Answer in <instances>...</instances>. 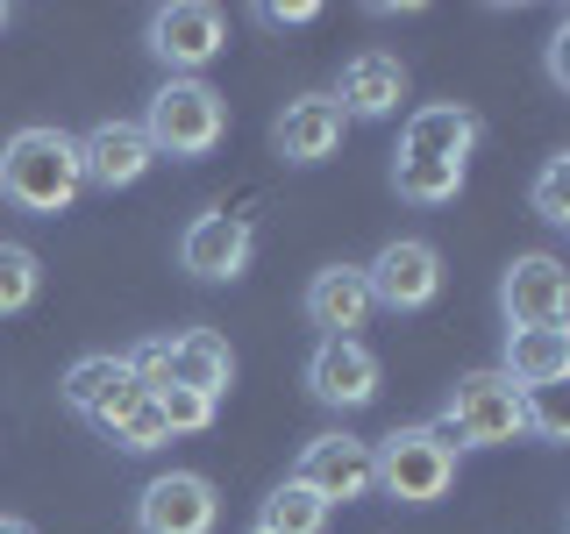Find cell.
I'll return each instance as SVG.
<instances>
[{
	"label": "cell",
	"mask_w": 570,
	"mask_h": 534,
	"mask_svg": "<svg viewBox=\"0 0 570 534\" xmlns=\"http://www.w3.org/2000/svg\"><path fill=\"white\" fill-rule=\"evenodd\" d=\"M406 100V65L392 58V50H356L343 65V86H335V107H343V121H385L392 107Z\"/></svg>",
	"instance_id": "obj_14"
},
{
	"label": "cell",
	"mask_w": 570,
	"mask_h": 534,
	"mask_svg": "<svg viewBox=\"0 0 570 534\" xmlns=\"http://www.w3.org/2000/svg\"><path fill=\"white\" fill-rule=\"evenodd\" d=\"M249 249H257V236H249L243 214H200V221L178 236V264H186L193 278L222 285V278H236L249 264Z\"/></svg>",
	"instance_id": "obj_13"
},
{
	"label": "cell",
	"mask_w": 570,
	"mask_h": 534,
	"mask_svg": "<svg viewBox=\"0 0 570 534\" xmlns=\"http://www.w3.org/2000/svg\"><path fill=\"white\" fill-rule=\"evenodd\" d=\"M521 406H528V427L542 442H570V406H563V385H534L521 392Z\"/></svg>",
	"instance_id": "obj_25"
},
{
	"label": "cell",
	"mask_w": 570,
	"mask_h": 534,
	"mask_svg": "<svg viewBox=\"0 0 570 534\" xmlns=\"http://www.w3.org/2000/svg\"><path fill=\"white\" fill-rule=\"evenodd\" d=\"M507 370L521 392L534 385H563L570 378V328H507Z\"/></svg>",
	"instance_id": "obj_18"
},
{
	"label": "cell",
	"mask_w": 570,
	"mask_h": 534,
	"mask_svg": "<svg viewBox=\"0 0 570 534\" xmlns=\"http://www.w3.org/2000/svg\"><path fill=\"white\" fill-rule=\"evenodd\" d=\"M214 521H222V498L200 471H165L136 498V534H214Z\"/></svg>",
	"instance_id": "obj_8"
},
{
	"label": "cell",
	"mask_w": 570,
	"mask_h": 534,
	"mask_svg": "<svg viewBox=\"0 0 570 534\" xmlns=\"http://www.w3.org/2000/svg\"><path fill=\"white\" fill-rule=\"evenodd\" d=\"M328 513H335V506H328L321 492H307L299 477H285V485L264 498L257 527H264V534H321V527H328Z\"/></svg>",
	"instance_id": "obj_21"
},
{
	"label": "cell",
	"mask_w": 570,
	"mask_h": 534,
	"mask_svg": "<svg viewBox=\"0 0 570 534\" xmlns=\"http://www.w3.org/2000/svg\"><path fill=\"white\" fill-rule=\"evenodd\" d=\"M478 142V115L456 100H435V107H414L400 129V157H450V165H463Z\"/></svg>",
	"instance_id": "obj_17"
},
{
	"label": "cell",
	"mask_w": 570,
	"mask_h": 534,
	"mask_svg": "<svg viewBox=\"0 0 570 534\" xmlns=\"http://www.w3.org/2000/svg\"><path fill=\"white\" fill-rule=\"evenodd\" d=\"M364 285H371V307H392V314H414L442 293V257L435 243L421 236H392L379 257L364 264Z\"/></svg>",
	"instance_id": "obj_7"
},
{
	"label": "cell",
	"mask_w": 570,
	"mask_h": 534,
	"mask_svg": "<svg viewBox=\"0 0 570 534\" xmlns=\"http://www.w3.org/2000/svg\"><path fill=\"white\" fill-rule=\"evenodd\" d=\"M136 378V370H129V356H115V349H100V356H79V364H71L65 370V406H71V414H86V421H94L100 414V406L107 399H115V392L121 385H129Z\"/></svg>",
	"instance_id": "obj_20"
},
{
	"label": "cell",
	"mask_w": 570,
	"mask_h": 534,
	"mask_svg": "<svg viewBox=\"0 0 570 534\" xmlns=\"http://www.w3.org/2000/svg\"><path fill=\"white\" fill-rule=\"evenodd\" d=\"M534 214H542L549 228L570 221V157H549L542 178H534Z\"/></svg>",
	"instance_id": "obj_26"
},
{
	"label": "cell",
	"mask_w": 570,
	"mask_h": 534,
	"mask_svg": "<svg viewBox=\"0 0 570 534\" xmlns=\"http://www.w3.org/2000/svg\"><path fill=\"white\" fill-rule=\"evenodd\" d=\"M150 50L171 65V79H200V65H214L228 50V22L207 0H171L150 14Z\"/></svg>",
	"instance_id": "obj_6"
},
{
	"label": "cell",
	"mask_w": 570,
	"mask_h": 534,
	"mask_svg": "<svg viewBox=\"0 0 570 534\" xmlns=\"http://www.w3.org/2000/svg\"><path fill=\"white\" fill-rule=\"evenodd\" d=\"M142 136H150L157 157H207L214 142L228 136V100L214 93L207 79H165L150 93Z\"/></svg>",
	"instance_id": "obj_4"
},
{
	"label": "cell",
	"mask_w": 570,
	"mask_h": 534,
	"mask_svg": "<svg viewBox=\"0 0 570 534\" xmlns=\"http://www.w3.org/2000/svg\"><path fill=\"white\" fill-rule=\"evenodd\" d=\"M0 22H8V8H0Z\"/></svg>",
	"instance_id": "obj_30"
},
{
	"label": "cell",
	"mask_w": 570,
	"mask_h": 534,
	"mask_svg": "<svg viewBox=\"0 0 570 534\" xmlns=\"http://www.w3.org/2000/svg\"><path fill=\"white\" fill-rule=\"evenodd\" d=\"M371 477L400 506H435L456 485V449L435 427H392L385 442H371Z\"/></svg>",
	"instance_id": "obj_3"
},
{
	"label": "cell",
	"mask_w": 570,
	"mask_h": 534,
	"mask_svg": "<svg viewBox=\"0 0 570 534\" xmlns=\"http://www.w3.org/2000/svg\"><path fill=\"white\" fill-rule=\"evenodd\" d=\"M249 534H264V527H249Z\"/></svg>",
	"instance_id": "obj_31"
},
{
	"label": "cell",
	"mask_w": 570,
	"mask_h": 534,
	"mask_svg": "<svg viewBox=\"0 0 570 534\" xmlns=\"http://www.w3.org/2000/svg\"><path fill=\"white\" fill-rule=\"evenodd\" d=\"M79 136L65 129H14L0 142V200L22 214H65L79 200Z\"/></svg>",
	"instance_id": "obj_1"
},
{
	"label": "cell",
	"mask_w": 570,
	"mask_h": 534,
	"mask_svg": "<svg viewBox=\"0 0 570 534\" xmlns=\"http://www.w3.org/2000/svg\"><path fill=\"white\" fill-rule=\"evenodd\" d=\"M0 534H29V521H8V513H0Z\"/></svg>",
	"instance_id": "obj_29"
},
{
	"label": "cell",
	"mask_w": 570,
	"mask_h": 534,
	"mask_svg": "<svg viewBox=\"0 0 570 534\" xmlns=\"http://www.w3.org/2000/svg\"><path fill=\"white\" fill-rule=\"evenodd\" d=\"M278 157L285 165H321V157H335L343 150V107H335L328 93H307V100H293L278 115Z\"/></svg>",
	"instance_id": "obj_16"
},
{
	"label": "cell",
	"mask_w": 570,
	"mask_h": 534,
	"mask_svg": "<svg viewBox=\"0 0 570 534\" xmlns=\"http://www.w3.org/2000/svg\"><path fill=\"white\" fill-rule=\"evenodd\" d=\"M392 186L414 207H442V200L463 192V165H450V157H400V165H392Z\"/></svg>",
	"instance_id": "obj_22"
},
{
	"label": "cell",
	"mask_w": 570,
	"mask_h": 534,
	"mask_svg": "<svg viewBox=\"0 0 570 534\" xmlns=\"http://www.w3.org/2000/svg\"><path fill=\"white\" fill-rule=\"evenodd\" d=\"M307 320L321 328V343H328V335L356 343V328L371 320V285H364V264H328V271H314V285H307Z\"/></svg>",
	"instance_id": "obj_15"
},
{
	"label": "cell",
	"mask_w": 570,
	"mask_h": 534,
	"mask_svg": "<svg viewBox=\"0 0 570 534\" xmlns=\"http://www.w3.org/2000/svg\"><path fill=\"white\" fill-rule=\"evenodd\" d=\"M549 79H557V86H570V22H563L557 36H549Z\"/></svg>",
	"instance_id": "obj_28"
},
{
	"label": "cell",
	"mask_w": 570,
	"mask_h": 534,
	"mask_svg": "<svg viewBox=\"0 0 570 534\" xmlns=\"http://www.w3.org/2000/svg\"><path fill=\"white\" fill-rule=\"evenodd\" d=\"M157 165V150H150V136H142V121H100V129H86L79 136V171H86V186H136L142 171Z\"/></svg>",
	"instance_id": "obj_12"
},
{
	"label": "cell",
	"mask_w": 570,
	"mask_h": 534,
	"mask_svg": "<svg viewBox=\"0 0 570 534\" xmlns=\"http://www.w3.org/2000/svg\"><path fill=\"white\" fill-rule=\"evenodd\" d=\"M307 385L321 406H371L379 399V356H371L364 343H343V335H328V343H314L307 356Z\"/></svg>",
	"instance_id": "obj_11"
},
{
	"label": "cell",
	"mask_w": 570,
	"mask_h": 534,
	"mask_svg": "<svg viewBox=\"0 0 570 534\" xmlns=\"http://www.w3.org/2000/svg\"><path fill=\"white\" fill-rule=\"evenodd\" d=\"M94 421H100L107 442H121V449H157V442H171L165 435V414H157V399H150V385H142V378L121 385Z\"/></svg>",
	"instance_id": "obj_19"
},
{
	"label": "cell",
	"mask_w": 570,
	"mask_h": 534,
	"mask_svg": "<svg viewBox=\"0 0 570 534\" xmlns=\"http://www.w3.org/2000/svg\"><path fill=\"white\" fill-rule=\"evenodd\" d=\"M36 285H43V271H36V249L0 243V314H22L29 299H36Z\"/></svg>",
	"instance_id": "obj_24"
},
{
	"label": "cell",
	"mask_w": 570,
	"mask_h": 534,
	"mask_svg": "<svg viewBox=\"0 0 570 534\" xmlns=\"http://www.w3.org/2000/svg\"><path fill=\"white\" fill-rule=\"evenodd\" d=\"M299 485L321 492L335 506V498H371L379 492V477H371V442H356V435H314L307 449H299Z\"/></svg>",
	"instance_id": "obj_10"
},
{
	"label": "cell",
	"mask_w": 570,
	"mask_h": 534,
	"mask_svg": "<svg viewBox=\"0 0 570 534\" xmlns=\"http://www.w3.org/2000/svg\"><path fill=\"white\" fill-rule=\"evenodd\" d=\"M150 399H157V414H165V435H207L214 406H222V399H207V392H193V385H157Z\"/></svg>",
	"instance_id": "obj_23"
},
{
	"label": "cell",
	"mask_w": 570,
	"mask_h": 534,
	"mask_svg": "<svg viewBox=\"0 0 570 534\" xmlns=\"http://www.w3.org/2000/svg\"><path fill=\"white\" fill-rule=\"evenodd\" d=\"M129 370L142 385H193V392H207V399H222L228 378H236V356H228V343L214 328H186V335H171V343H142L129 349Z\"/></svg>",
	"instance_id": "obj_5"
},
{
	"label": "cell",
	"mask_w": 570,
	"mask_h": 534,
	"mask_svg": "<svg viewBox=\"0 0 570 534\" xmlns=\"http://www.w3.org/2000/svg\"><path fill=\"white\" fill-rule=\"evenodd\" d=\"M257 14H264V22H272V29H299V22H314L321 8H314V0H264Z\"/></svg>",
	"instance_id": "obj_27"
},
{
	"label": "cell",
	"mask_w": 570,
	"mask_h": 534,
	"mask_svg": "<svg viewBox=\"0 0 570 534\" xmlns=\"http://www.w3.org/2000/svg\"><path fill=\"white\" fill-rule=\"evenodd\" d=\"M499 314H507V328H563L570 314V278L557 257H513V271L499 278Z\"/></svg>",
	"instance_id": "obj_9"
},
{
	"label": "cell",
	"mask_w": 570,
	"mask_h": 534,
	"mask_svg": "<svg viewBox=\"0 0 570 534\" xmlns=\"http://www.w3.org/2000/svg\"><path fill=\"white\" fill-rule=\"evenodd\" d=\"M450 449H499V442L528 435V406H521V385L507 378V370H471V378H456L450 406H442V421H428Z\"/></svg>",
	"instance_id": "obj_2"
}]
</instances>
